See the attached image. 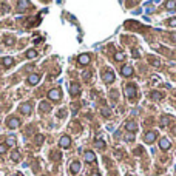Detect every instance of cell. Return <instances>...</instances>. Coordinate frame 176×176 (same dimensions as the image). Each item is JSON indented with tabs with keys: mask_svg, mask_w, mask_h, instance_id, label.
Masks as SVG:
<instances>
[{
	"mask_svg": "<svg viewBox=\"0 0 176 176\" xmlns=\"http://www.w3.org/2000/svg\"><path fill=\"white\" fill-rule=\"evenodd\" d=\"M6 150H8L6 144H3V145H0V155H5V153H6Z\"/></svg>",
	"mask_w": 176,
	"mask_h": 176,
	"instance_id": "d6a6232c",
	"label": "cell"
},
{
	"mask_svg": "<svg viewBox=\"0 0 176 176\" xmlns=\"http://www.w3.org/2000/svg\"><path fill=\"white\" fill-rule=\"evenodd\" d=\"M11 176H19V174H11Z\"/></svg>",
	"mask_w": 176,
	"mask_h": 176,
	"instance_id": "60d3db41",
	"label": "cell"
},
{
	"mask_svg": "<svg viewBox=\"0 0 176 176\" xmlns=\"http://www.w3.org/2000/svg\"><path fill=\"white\" fill-rule=\"evenodd\" d=\"M124 91H125V94H127V97H130V99H135V96L138 94V88L133 84H128L124 88Z\"/></svg>",
	"mask_w": 176,
	"mask_h": 176,
	"instance_id": "7a4b0ae2",
	"label": "cell"
},
{
	"mask_svg": "<svg viewBox=\"0 0 176 176\" xmlns=\"http://www.w3.org/2000/svg\"><path fill=\"white\" fill-rule=\"evenodd\" d=\"M5 144H6V147H14V144H16V139H14L13 136H8Z\"/></svg>",
	"mask_w": 176,
	"mask_h": 176,
	"instance_id": "484cf974",
	"label": "cell"
},
{
	"mask_svg": "<svg viewBox=\"0 0 176 176\" xmlns=\"http://www.w3.org/2000/svg\"><path fill=\"white\" fill-rule=\"evenodd\" d=\"M127 176H131V174H127Z\"/></svg>",
	"mask_w": 176,
	"mask_h": 176,
	"instance_id": "7bdbcfd3",
	"label": "cell"
},
{
	"mask_svg": "<svg viewBox=\"0 0 176 176\" xmlns=\"http://www.w3.org/2000/svg\"><path fill=\"white\" fill-rule=\"evenodd\" d=\"M171 39H173V40H176V34H173V36H171Z\"/></svg>",
	"mask_w": 176,
	"mask_h": 176,
	"instance_id": "ab89813d",
	"label": "cell"
},
{
	"mask_svg": "<svg viewBox=\"0 0 176 176\" xmlns=\"http://www.w3.org/2000/svg\"><path fill=\"white\" fill-rule=\"evenodd\" d=\"M125 141H127V142H133L135 141V133H127V135H125Z\"/></svg>",
	"mask_w": 176,
	"mask_h": 176,
	"instance_id": "f1b7e54d",
	"label": "cell"
},
{
	"mask_svg": "<svg viewBox=\"0 0 176 176\" xmlns=\"http://www.w3.org/2000/svg\"><path fill=\"white\" fill-rule=\"evenodd\" d=\"M96 147H97V148H100V150H104V148H105V142H104V139L96 138Z\"/></svg>",
	"mask_w": 176,
	"mask_h": 176,
	"instance_id": "cb8c5ba5",
	"label": "cell"
},
{
	"mask_svg": "<svg viewBox=\"0 0 176 176\" xmlns=\"http://www.w3.org/2000/svg\"><path fill=\"white\" fill-rule=\"evenodd\" d=\"M82 77H84L85 81L91 79V71H84V74H82Z\"/></svg>",
	"mask_w": 176,
	"mask_h": 176,
	"instance_id": "1f68e13d",
	"label": "cell"
},
{
	"mask_svg": "<svg viewBox=\"0 0 176 176\" xmlns=\"http://www.w3.org/2000/svg\"><path fill=\"white\" fill-rule=\"evenodd\" d=\"M27 82H28L30 85H37V84L40 82V76H39V74H30Z\"/></svg>",
	"mask_w": 176,
	"mask_h": 176,
	"instance_id": "5bb4252c",
	"label": "cell"
},
{
	"mask_svg": "<svg viewBox=\"0 0 176 176\" xmlns=\"http://www.w3.org/2000/svg\"><path fill=\"white\" fill-rule=\"evenodd\" d=\"M150 99L156 100V102H158V100H162L164 99V93H161V91H152V93H150Z\"/></svg>",
	"mask_w": 176,
	"mask_h": 176,
	"instance_id": "2e32d148",
	"label": "cell"
},
{
	"mask_svg": "<svg viewBox=\"0 0 176 176\" xmlns=\"http://www.w3.org/2000/svg\"><path fill=\"white\" fill-rule=\"evenodd\" d=\"M11 159L14 161V162H19L20 161V152L16 148V150H13V153H11Z\"/></svg>",
	"mask_w": 176,
	"mask_h": 176,
	"instance_id": "7402d4cb",
	"label": "cell"
},
{
	"mask_svg": "<svg viewBox=\"0 0 176 176\" xmlns=\"http://www.w3.org/2000/svg\"><path fill=\"white\" fill-rule=\"evenodd\" d=\"M131 53H133V56H135V57H136V59H138V57H139V53H138V51H136V49H135V48H133V49H131Z\"/></svg>",
	"mask_w": 176,
	"mask_h": 176,
	"instance_id": "d590c367",
	"label": "cell"
},
{
	"mask_svg": "<svg viewBox=\"0 0 176 176\" xmlns=\"http://www.w3.org/2000/svg\"><path fill=\"white\" fill-rule=\"evenodd\" d=\"M43 176H48V174H43Z\"/></svg>",
	"mask_w": 176,
	"mask_h": 176,
	"instance_id": "b9f144b4",
	"label": "cell"
},
{
	"mask_svg": "<svg viewBox=\"0 0 176 176\" xmlns=\"http://www.w3.org/2000/svg\"><path fill=\"white\" fill-rule=\"evenodd\" d=\"M114 59H116L117 62H120V60H124V59H125V54H124V53H120V51H117V53L114 54Z\"/></svg>",
	"mask_w": 176,
	"mask_h": 176,
	"instance_id": "4316f807",
	"label": "cell"
},
{
	"mask_svg": "<svg viewBox=\"0 0 176 176\" xmlns=\"http://www.w3.org/2000/svg\"><path fill=\"white\" fill-rule=\"evenodd\" d=\"M171 133H173V135H174V136H176V125H174V127H173V128H171Z\"/></svg>",
	"mask_w": 176,
	"mask_h": 176,
	"instance_id": "8d00e7d4",
	"label": "cell"
},
{
	"mask_svg": "<svg viewBox=\"0 0 176 176\" xmlns=\"http://www.w3.org/2000/svg\"><path fill=\"white\" fill-rule=\"evenodd\" d=\"M27 57L28 59H36L37 57V51H36V49H28V51H27Z\"/></svg>",
	"mask_w": 176,
	"mask_h": 176,
	"instance_id": "d4e9b609",
	"label": "cell"
},
{
	"mask_svg": "<svg viewBox=\"0 0 176 176\" xmlns=\"http://www.w3.org/2000/svg\"><path fill=\"white\" fill-rule=\"evenodd\" d=\"M43 139H45V138H43V135H37V136H36V144H37V145H40V144L43 142Z\"/></svg>",
	"mask_w": 176,
	"mask_h": 176,
	"instance_id": "4dcf8cb0",
	"label": "cell"
},
{
	"mask_svg": "<svg viewBox=\"0 0 176 176\" xmlns=\"http://www.w3.org/2000/svg\"><path fill=\"white\" fill-rule=\"evenodd\" d=\"M8 127L9 128H19L20 125H22V122H20V119L19 117H16V116H11V117H8Z\"/></svg>",
	"mask_w": 176,
	"mask_h": 176,
	"instance_id": "277c9868",
	"label": "cell"
},
{
	"mask_svg": "<svg viewBox=\"0 0 176 176\" xmlns=\"http://www.w3.org/2000/svg\"><path fill=\"white\" fill-rule=\"evenodd\" d=\"M31 111H33L31 104L27 102V104H22V105H20V113H22V114H27V116H28V114H31Z\"/></svg>",
	"mask_w": 176,
	"mask_h": 176,
	"instance_id": "4fadbf2b",
	"label": "cell"
},
{
	"mask_svg": "<svg viewBox=\"0 0 176 176\" xmlns=\"http://www.w3.org/2000/svg\"><path fill=\"white\" fill-rule=\"evenodd\" d=\"M90 176H100V174H99V173H97V171H93V173H91V174H90Z\"/></svg>",
	"mask_w": 176,
	"mask_h": 176,
	"instance_id": "f35d334b",
	"label": "cell"
},
{
	"mask_svg": "<svg viewBox=\"0 0 176 176\" xmlns=\"http://www.w3.org/2000/svg\"><path fill=\"white\" fill-rule=\"evenodd\" d=\"M170 147H171V144H170V141H168L167 138H162V139L159 141V148L162 150V152H167V150H170Z\"/></svg>",
	"mask_w": 176,
	"mask_h": 176,
	"instance_id": "30bf717a",
	"label": "cell"
},
{
	"mask_svg": "<svg viewBox=\"0 0 176 176\" xmlns=\"http://www.w3.org/2000/svg\"><path fill=\"white\" fill-rule=\"evenodd\" d=\"M70 171H71L73 174L79 173V171H81V162H79V161H74V162H71V165H70Z\"/></svg>",
	"mask_w": 176,
	"mask_h": 176,
	"instance_id": "9a60e30c",
	"label": "cell"
},
{
	"mask_svg": "<svg viewBox=\"0 0 176 176\" xmlns=\"http://www.w3.org/2000/svg\"><path fill=\"white\" fill-rule=\"evenodd\" d=\"M2 63H3L5 68H9V66L14 63V57H3V59H2Z\"/></svg>",
	"mask_w": 176,
	"mask_h": 176,
	"instance_id": "e0dca14e",
	"label": "cell"
},
{
	"mask_svg": "<svg viewBox=\"0 0 176 176\" xmlns=\"http://www.w3.org/2000/svg\"><path fill=\"white\" fill-rule=\"evenodd\" d=\"M156 138H158V133H156V131H147L145 136H144V141H145L147 144H153V142L156 141Z\"/></svg>",
	"mask_w": 176,
	"mask_h": 176,
	"instance_id": "8992f818",
	"label": "cell"
},
{
	"mask_svg": "<svg viewBox=\"0 0 176 176\" xmlns=\"http://www.w3.org/2000/svg\"><path fill=\"white\" fill-rule=\"evenodd\" d=\"M59 145L62 147V148H70V145H71V138L70 136H62L60 139H59Z\"/></svg>",
	"mask_w": 176,
	"mask_h": 176,
	"instance_id": "9c48e42d",
	"label": "cell"
},
{
	"mask_svg": "<svg viewBox=\"0 0 176 176\" xmlns=\"http://www.w3.org/2000/svg\"><path fill=\"white\" fill-rule=\"evenodd\" d=\"M63 114H65V111H63V110H60V111H59V117H62Z\"/></svg>",
	"mask_w": 176,
	"mask_h": 176,
	"instance_id": "74e56055",
	"label": "cell"
},
{
	"mask_svg": "<svg viewBox=\"0 0 176 176\" xmlns=\"http://www.w3.org/2000/svg\"><path fill=\"white\" fill-rule=\"evenodd\" d=\"M90 60H91V56H90V54H81V56L77 57V63H79V65H88Z\"/></svg>",
	"mask_w": 176,
	"mask_h": 176,
	"instance_id": "7c38bea8",
	"label": "cell"
},
{
	"mask_svg": "<svg viewBox=\"0 0 176 176\" xmlns=\"http://www.w3.org/2000/svg\"><path fill=\"white\" fill-rule=\"evenodd\" d=\"M165 8H167L168 11L176 9V0H168V2H165Z\"/></svg>",
	"mask_w": 176,
	"mask_h": 176,
	"instance_id": "44dd1931",
	"label": "cell"
},
{
	"mask_svg": "<svg viewBox=\"0 0 176 176\" xmlns=\"http://www.w3.org/2000/svg\"><path fill=\"white\" fill-rule=\"evenodd\" d=\"M70 94L74 96V97H77L81 94V85L77 82H71L70 84Z\"/></svg>",
	"mask_w": 176,
	"mask_h": 176,
	"instance_id": "3957f363",
	"label": "cell"
},
{
	"mask_svg": "<svg viewBox=\"0 0 176 176\" xmlns=\"http://www.w3.org/2000/svg\"><path fill=\"white\" fill-rule=\"evenodd\" d=\"M102 79H104V82H105V84H111V82L114 81V73H113V71H110V70L104 71Z\"/></svg>",
	"mask_w": 176,
	"mask_h": 176,
	"instance_id": "52a82bcc",
	"label": "cell"
},
{
	"mask_svg": "<svg viewBox=\"0 0 176 176\" xmlns=\"http://www.w3.org/2000/svg\"><path fill=\"white\" fill-rule=\"evenodd\" d=\"M30 6H31V3L27 2V0H19L17 2V11H27Z\"/></svg>",
	"mask_w": 176,
	"mask_h": 176,
	"instance_id": "8fae6325",
	"label": "cell"
},
{
	"mask_svg": "<svg viewBox=\"0 0 176 176\" xmlns=\"http://www.w3.org/2000/svg\"><path fill=\"white\" fill-rule=\"evenodd\" d=\"M100 114H102L104 117H110V116H111V110H110L108 107H104L102 110H100Z\"/></svg>",
	"mask_w": 176,
	"mask_h": 176,
	"instance_id": "603a6c76",
	"label": "cell"
},
{
	"mask_svg": "<svg viewBox=\"0 0 176 176\" xmlns=\"http://www.w3.org/2000/svg\"><path fill=\"white\" fill-rule=\"evenodd\" d=\"M148 62L152 63L153 66H161V60H159L158 57H155V56H150V57H148Z\"/></svg>",
	"mask_w": 176,
	"mask_h": 176,
	"instance_id": "ffe728a7",
	"label": "cell"
},
{
	"mask_svg": "<svg viewBox=\"0 0 176 176\" xmlns=\"http://www.w3.org/2000/svg\"><path fill=\"white\" fill-rule=\"evenodd\" d=\"M125 130H127L128 133H135L138 130V124L135 120H127L125 122Z\"/></svg>",
	"mask_w": 176,
	"mask_h": 176,
	"instance_id": "ba28073f",
	"label": "cell"
},
{
	"mask_svg": "<svg viewBox=\"0 0 176 176\" xmlns=\"http://www.w3.org/2000/svg\"><path fill=\"white\" fill-rule=\"evenodd\" d=\"M168 25H170V27H176V17L170 19V20H168Z\"/></svg>",
	"mask_w": 176,
	"mask_h": 176,
	"instance_id": "e575fe53",
	"label": "cell"
},
{
	"mask_svg": "<svg viewBox=\"0 0 176 176\" xmlns=\"http://www.w3.org/2000/svg\"><path fill=\"white\" fill-rule=\"evenodd\" d=\"M171 120V116H168V114H165V116H162L161 117V127L162 128H165L167 125H168V122Z\"/></svg>",
	"mask_w": 176,
	"mask_h": 176,
	"instance_id": "ac0fdd59",
	"label": "cell"
},
{
	"mask_svg": "<svg viewBox=\"0 0 176 176\" xmlns=\"http://www.w3.org/2000/svg\"><path fill=\"white\" fill-rule=\"evenodd\" d=\"M62 97V93L59 88H53V90H49L48 91V99L49 100H54V102H57V100H60Z\"/></svg>",
	"mask_w": 176,
	"mask_h": 176,
	"instance_id": "6da1fadb",
	"label": "cell"
},
{
	"mask_svg": "<svg viewBox=\"0 0 176 176\" xmlns=\"http://www.w3.org/2000/svg\"><path fill=\"white\" fill-rule=\"evenodd\" d=\"M120 73H122L124 77H131L133 74H135V70H133V66H130V65H125V66L120 68Z\"/></svg>",
	"mask_w": 176,
	"mask_h": 176,
	"instance_id": "5b68a950",
	"label": "cell"
},
{
	"mask_svg": "<svg viewBox=\"0 0 176 176\" xmlns=\"http://www.w3.org/2000/svg\"><path fill=\"white\" fill-rule=\"evenodd\" d=\"M85 161H87V162H94V161H96L94 153L90 152V150H88V152H85Z\"/></svg>",
	"mask_w": 176,
	"mask_h": 176,
	"instance_id": "d6986e66",
	"label": "cell"
},
{
	"mask_svg": "<svg viewBox=\"0 0 176 176\" xmlns=\"http://www.w3.org/2000/svg\"><path fill=\"white\" fill-rule=\"evenodd\" d=\"M144 153V148L142 147H138L136 150H135V155H142Z\"/></svg>",
	"mask_w": 176,
	"mask_h": 176,
	"instance_id": "836d02e7",
	"label": "cell"
},
{
	"mask_svg": "<svg viewBox=\"0 0 176 176\" xmlns=\"http://www.w3.org/2000/svg\"><path fill=\"white\" fill-rule=\"evenodd\" d=\"M40 108H42V111H49V108H51V107H49L48 102H42V104H40Z\"/></svg>",
	"mask_w": 176,
	"mask_h": 176,
	"instance_id": "f546056e",
	"label": "cell"
},
{
	"mask_svg": "<svg viewBox=\"0 0 176 176\" xmlns=\"http://www.w3.org/2000/svg\"><path fill=\"white\" fill-rule=\"evenodd\" d=\"M3 42H5V45H8V46H13L16 40H14L13 37H5V40H3Z\"/></svg>",
	"mask_w": 176,
	"mask_h": 176,
	"instance_id": "83f0119b",
	"label": "cell"
}]
</instances>
